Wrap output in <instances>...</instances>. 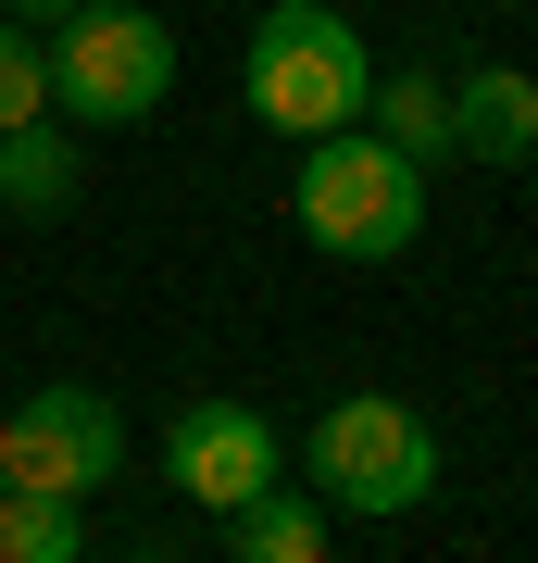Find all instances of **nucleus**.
<instances>
[{
    "label": "nucleus",
    "instance_id": "6e6552de",
    "mask_svg": "<svg viewBox=\"0 0 538 563\" xmlns=\"http://www.w3.org/2000/svg\"><path fill=\"white\" fill-rule=\"evenodd\" d=\"M76 176H88V151H76V125H0V213H25V225H51V213H76Z\"/></svg>",
    "mask_w": 538,
    "mask_h": 563
},
{
    "label": "nucleus",
    "instance_id": "4468645a",
    "mask_svg": "<svg viewBox=\"0 0 538 563\" xmlns=\"http://www.w3.org/2000/svg\"><path fill=\"white\" fill-rule=\"evenodd\" d=\"M488 13H514V0H488Z\"/></svg>",
    "mask_w": 538,
    "mask_h": 563
},
{
    "label": "nucleus",
    "instance_id": "1a4fd4ad",
    "mask_svg": "<svg viewBox=\"0 0 538 563\" xmlns=\"http://www.w3.org/2000/svg\"><path fill=\"white\" fill-rule=\"evenodd\" d=\"M226 526V551H239V563H326V501H314V488H251V501L239 514H213Z\"/></svg>",
    "mask_w": 538,
    "mask_h": 563
},
{
    "label": "nucleus",
    "instance_id": "423d86ee",
    "mask_svg": "<svg viewBox=\"0 0 538 563\" xmlns=\"http://www.w3.org/2000/svg\"><path fill=\"white\" fill-rule=\"evenodd\" d=\"M163 476H176L200 514H239L251 488L288 476V439H276L263 401H188L176 426H163Z\"/></svg>",
    "mask_w": 538,
    "mask_h": 563
},
{
    "label": "nucleus",
    "instance_id": "0eeeda50",
    "mask_svg": "<svg viewBox=\"0 0 538 563\" xmlns=\"http://www.w3.org/2000/svg\"><path fill=\"white\" fill-rule=\"evenodd\" d=\"M451 151L514 176V163L538 151V76H514V63H463V76H451Z\"/></svg>",
    "mask_w": 538,
    "mask_h": 563
},
{
    "label": "nucleus",
    "instance_id": "ddd939ff",
    "mask_svg": "<svg viewBox=\"0 0 538 563\" xmlns=\"http://www.w3.org/2000/svg\"><path fill=\"white\" fill-rule=\"evenodd\" d=\"M0 13H51V25H63V13H76V0H0Z\"/></svg>",
    "mask_w": 538,
    "mask_h": 563
},
{
    "label": "nucleus",
    "instance_id": "9b49d317",
    "mask_svg": "<svg viewBox=\"0 0 538 563\" xmlns=\"http://www.w3.org/2000/svg\"><path fill=\"white\" fill-rule=\"evenodd\" d=\"M0 563H88V514L63 488H0Z\"/></svg>",
    "mask_w": 538,
    "mask_h": 563
},
{
    "label": "nucleus",
    "instance_id": "f8f14e48",
    "mask_svg": "<svg viewBox=\"0 0 538 563\" xmlns=\"http://www.w3.org/2000/svg\"><path fill=\"white\" fill-rule=\"evenodd\" d=\"M51 113V51L25 25H0V125H39Z\"/></svg>",
    "mask_w": 538,
    "mask_h": 563
},
{
    "label": "nucleus",
    "instance_id": "7ed1b4c3",
    "mask_svg": "<svg viewBox=\"0 0 538 563\" xmlns=\"http://www.w3.org/2000/svg\"><path fill=\"white\" fill-rule=\"evenodd\" d=\"M300 463H314V501L326 514H363V526H400L426 488H439V439H426V413H400L388 388L326 401L314 439H300Z\"/></svg>",
    "mask_w": 538,
    "mask_h": 563
},
{
    "label": "nucleus",
    "instance_id": "39448f33",
    "mask_svg": "<svg viewBox=\"0 0 538 563\" xmlns=\"http://www.w3.org/2000/svg\"><path fill=\"white\" fill-rule=\"evenodd\" d=\"M113 463H125V413L100 401V388H76V376L25 388V401L0 413V488H63V501H88Z\"/></svg>",
    "mask_w": 538,
    "mask_h": 563
},
{
    "label": "nucleus",
    "instance_id": "9d476101",
    "mask_svg": "<svg viewBox=\"0 0 538 563\" xmlns=\"http://www.w3.org/2000/svg\"><path fill=\"white\" fill-rule=\"evenodd\" d=\"M363 113H376V139L400 163H451V76H376Z\"/></svg>",
    "mask_w": 538,
    "mask_h": 563
},
{
    "label": "nucleus",
    "instance_id": "20e7f679",
    "mask_svg": "<svg viewBox=\"0 0 538 563\" xmlns=\"http://www.w3.org/2000/svg\"><path fill=\"white\" fill-rule=\"evenodd\" d=\"M176 88V25L139 0H76L51 38V113L63 125H151Z\"/></svg>",
    "mask_w": 538,
    "mask_h": 563
},
{
    "label": "nucleus",
    "instance_id": "f03ea898",
    "mask_svg": "<svg viewBox=\"0 0 538 563\" xmlns=\"http://www.w3.org/2000/svg\"><path fill=\"white\" fill-rule=\"evenodd\" d=\"M300 239L326 263H400L426 239V163H400L388 139H300Z\"/></svg>",
    "mask_w": 538,
    "mask_h": 563
},
{
    "label": "nucleus",
    "instance_id": "f257e3e1",
    "mask_svg": "<svg viewBox=\"0 0 538 563\" xmlns=\"http://www.w3.org/2000/svg\"><path fill=\"white\" fill-rule=\"evenodd\" d=\"M363 88H376V51L339 0H263L251 51H239V101L276 139H326V125H363Z\"/></svg>",
    "mask_w": 538,
    "mask_h": 563
}]
</instances>
